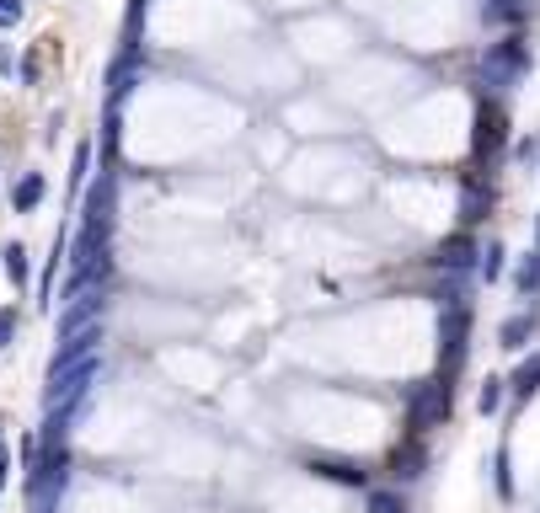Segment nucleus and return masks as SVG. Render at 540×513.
Listing matches in <instances>:
<instances>
[{"mask_svg":"<svg viewBox=\"0 0 540 513\" xmlns=\"http://www.w3.org/2000/svg\"><path fill=\"white\" fill-rule=\"evenodd\" d=\"M450 407H455V385L434 375V380H423L418 391L407 396V433L412 439H423V433H434L439 423H450Z\"/></svg>","mask_w":540,"mask_h":513,"instance_id":"nucleus-1","label":"nucleus"},{"mask_svg":"<svg viewBox=\"0 0 540 513\" xmlns=\"http://www.w3.org/2000/svg\"><path fill=\"white\" fill-rule=\"evenodd\" d=\"M471 353V305H450L439 321V375L455 380V369Z\"/></svg>","mask_w":540,"mask_h":513,"instance_id":"nucleus-2","label":"nucleus"},{"mask_svg":"<svg viewBox=\"0 0 540 513\" xmlns=\"http://www.w3.org/2000/svg\"><path fill=\"white\" fill-rule=\"evenodd\" d=\"M113 209H118V171H102L86 193V214H81V236L86 241H107L113 230Z\"/></svg>","mask_w":540,"mask_h":513,"instance_id":"nucleus-3","label":"nucleus"},{"mask_svg":"<svg viewBox=\"0 0 540 513\" xmlns=\"http://www.w3.org/2000/svg\"><path fill=\"white\" fill-rule=\"evenodd\" d=\"M530 70V49H524V38H503V43H487L482 54V81L487 86H514L519 75Z\"/></svg>","mask_w":540,"mask_h":513,"instance_id":"nucleus-4","label":"nucleus"},{"mask_svg":"<svg viewBox=\"0 0 540 513\" xmlns=\"http://www.w3.org/2000/svg\"><path fill=\"white\" fill-rule=\"evenodd\" d=\"M508 145V113L498 102H482L476 107V123H471V155L476 161H498Z\"/></svg>","mask_w":540,"mask_h":513,"instance_id":"nucleus-5","label":"nucleus"},{"mask_svg":"<svg viewBox=\"0 0 540 513\" xmlns=\"http://www.w3.org/2000/svg\"><path fill=\"white\" fill-rule=\"evenodd\" d=\"M476 262H482V246L471 241V230H460V236L439 241V252H434V268H444V273H471Z\"/></svg>","mask_w":540,"mask_h":513,"instance_id":"nucleus-6","label":"nucleus"},{"mask_svg":"<svg viewBox=\"0 0 540 513\" xmlns=\"http://www.w3.org/2000/svg\"><path fill=\"white\" fill-rule=\"evenodd\" d=\"M311 476H327L337 487H369V471L359 460H332V455H311Z\"/></svg>","mask_w":540,"mask_h":513,"instance_id":"nucleus-7","label":"nucleus"},{"mask_svg":"<svg viewBox=\"0 0 540 513\" xmlns=\"http://www.w3.org/2000/svg\"><path fill=\"white\" fill-rule=\"evenodd\" d=\"M487 209H492V188L471 171L466 188H460V225H466V230H471V225H482V220H487Z\"/></svg>","mask_w":540,"mask_h":513,"instance_id":"nucleus-8","label":"nucleus"},{"mask_svg":"<svg viewBox=\"0 0 540 513\" xmlns=\"http://www.w3.org/2000/svg\"><path fill=\"white\" fill-rule=\"evenodd\" d=\"M423 465H428V449H423V439L407 433V444H396V455H391V476L396 481H418Z\"/></svg>","mask_w":540,"mask_h":513,"instance_id":"nucleus-9","label":"nucleus"},{"mask_svg":"<svg viewBox=\"0 0 540 513\" xmlns=\"http://www.w3.org/2000/svg\"><path fill=\"white\" fill-rule=\"evenodd\" d=\"M508 396H514L519 407H524V401H535V396H540V348L530 353V359H519V369L508 375Z\"/></svg>","mask_w":540,"mask_h":513,"instance_id":"nucleus-10","label":"nucleus"},{"mask_svg":"<svg viewBox=\"0 0 540 513\" xmlns=\"http://www.w3.org/2000/svg\"><path fill=\"white\" fill-rule=\"evenodd\" d=\"M535 326H540V316H530V310L508 316V321L498 326V348H508V353H524V348H530V337H535Z\"/></svg>","mask_w":540,"mask_h":513,"instance_id":"nucleus-11","label":"nucleus"},{"mask_svg":"<svg viewBox=\"0 0 540 513\" xmlns=\"http://www.w3.org/2000/svg\"><path fill=\"white\" fill-rule=\"evenodd\" d=\"M43 193H49V182H43L38 171H27L17 188H11V209H17V214H33V209L43 204Z\"/></svg>","mask_w":540,"mask_h":513,"instance_id":"nucleus-12","label":"nucleus"},{"mask_svg":"<svg viewBox=\"0 0 540 513\" xmlns=\"http://www.w3.org/2000/svg\"><path fill=\"white\" fill-rule=\"evenodd\" d=\"M0 257H6V278H11V289H27V278H33V257H27V246H22V241H11Z\"/></svg>","mask_w":540,"mask_h":513,"instance_id":"nucleus-13","label":"nucleus"},{"mask_svg":"<svg viewBox=\"0 0 540 513\" xmlns=\"http://www.w3.org/2000/svg\"><path fill=\"white\" fill-rule=\"evenodd\" d=\"M492 487H498L503 503H514V460H508V444L492 449Z\"/></svg>","mask_w":540,"mask_h":513,"instance_id":"nucleus-14","label":"nucleus"},{"mask_svg":"<svg viewBox=\"0 0 540 513\" xmlns=\"http://www.w3.org/2000/svg\"><path fill=\"white\" fill-rule=\"evenodd\" d=\"M514 289L530 300V294H540V252H524L519 268H514Z\"/></svg>","mask_w":540,"mask_h":513,"instance_id":"nucleus-15","label":"nucleus"},{"mask_svg":"<svg viewBox=\"0 0 540 513\" xmlns=\"http://www.w3.org/2000/svg\"><path fill=\"white\" fill-rule=\"evenodd\" d=\"M503 396H508V380L487 375V380H482V391H476V412H482V417H492V412L503 407Z\"/></svg>","mask_w":540,"mask_h":513,"instance_id":"nucleus-16","label":"nucleus"},{"mask_svg":"<svg viewBox=\"0 0 540 513\" xmlns=\"http://www.w3.org/2000/svg\"><path fill=\"white\" fill-rule=\"evenodd\" d=\"M503 257H508L503 241H487V246H482V262H476V273H482L487 284H498V278H503Z\"/></svg>","mask_w":540,"mask_h":513,"instance_id":"nucleus-17","label":"nucleus"},{"mask_svg":"<svg viewBox=\"0 0 540 513\" xmlns=\"http://www.w3.org/2000/svg\"><path fill=\"white\" fill-rule=\"evenodd\" d=\"M369 513H407V497L396 487H380V492H369Z\"/></svg>","mask_w":540,"mask_h":513,"instance_id":"nucleus-18","label":"nucleus"},{"mask_svg":"<svg viewBox=\"0 0 540 513\" xmlns=\"http://www.w3.org/2000/svg\"><path fill=\"white\" fill-rule=\"evenodd\" d=\"M524 11H530V0H492L487 17H492V22H519Z\"/></svg>","mask_w":540,"mask_h":513,"instance_id":"nucleus-19","label":"nucleus"},{"mask_svg":"<svg viewBox=\"0 0 540 513\" xmlns=\"http://www.w3.org/2000/svg\"><path fill=\"white\" fill-rule=\"evenodd\" d=\"M17 342V305H0V353Z\"/></svg>","mask_w":540,"mask_h":513,"instance_id":"nucleus-20","label":"nucleus"},{"mask_svg":"<svg viewBox=\"0 0 540 513\" xmlns=\"http://www.w3.org/2000/svg\"><path fill=\"white\" fill-rule=\"evenodd\" d=\"M86 171H91V145H81V150H75V171H70V188H81V182H86Z\"/></svg>","mask_w":540,"mask_h":513,"instance_id":"nucleus-21","label":"nucleus"},{"mask_svg":"<svg viewBox=\"0 0 540 513\" xmlns=\"http://www.w3.org/2000/svg\"><path fill=\"white\" fill-rule=\"evenodd\" d=\"M22 22V0H0V27H17Z\"/></svg>","mask_w":540,"mask_h":513,"instance_id":"nucleus-22","label":"nucleus"},{"mask_svg":"<svg viewBox=\"0 0 540 513\" xmlns=\"http://www.w3.org/2000/svg\"><path fill=\"white\" fill-rule=\"evenodd\" d=\"M6 481H11V449L0 444V487H6Z\"/></svg>","mask_w":540,"mask_h":513,"instance_id":"nucleus-23","label":"nucleus"},{"mask_svg":"<svg viewBox=\"0 0 540 513\" xmlns=\"http://www.w3.org/2000/svg\"><path fill=\"white\" fill-rule=\"evenodd\" d=\"M535 252H540V214H535Z\"/></svg>","mask_w":540,"mask_h":513,"instance_id":"nucleus-24","label":"nucleus"}]
</instances>
